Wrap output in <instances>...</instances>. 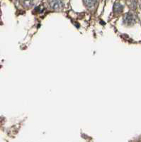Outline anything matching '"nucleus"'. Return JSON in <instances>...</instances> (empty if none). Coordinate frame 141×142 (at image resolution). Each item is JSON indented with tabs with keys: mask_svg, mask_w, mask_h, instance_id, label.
Returning a JSON list of instances; mask_svg holds the SVG:
<instances>
[{
	"mask_svg": "<svg viewBox=\"0 0 141 142\" xmlns=\"http://www.w3.org/2000/svg\"><path fill=\"white\" fill-rule=\"evenodd\" d=\"M123 23L127 26L133 25L135 23V18L132 13H127L126 15L124 16L123 18Z\"/></svg>",
	"mask_w": 141,
	"mask_h": 142,
	"instance_id": "obj_2",
	"label": "nucleus"
},
{
	"mask_svg": "<svg viewBox=\"0 0 141 142\" xmlns=\"http://www.w3.org/2000/svg\"><path fill=\"white\" fill-rule=\"evenodd\" d=\"M84 4L88 8H92L97 3V0H83Z\"/></svg>",
	"mask_w": 141,
	"mask_h": 142,
	"instance_id": "obj_3",
	"label": "nucleus"
},
{
	"mask_svg": "<svg viewBox=\"0 0 141 142\" xmlns=\"http://www.w3.org/2000/svg\"><path fill=\"white\" fill-rule=\"evenodd\" d=\"M23 5L24 6V7H31V6H33L34 2V0H22Z\"/></svg>",
	"mask_w": 141,
	"mask_h": 142,
	"instance_id": "obj_5",
	"label": "nucleus"
},
{
	"mask_svg": "<svg viewBox=\"0 0 141 142\" xmlns=\"http://www.w3.org/2000/svg\"><path fill=\"white\" fill-rule=\"evenodd\" d=\"M50 7L53 10H60L63 7V0H48Z\"/></svg>",
	"mask_w": 141,
	"mask_h": 142,
	"instance_id": "obj_1",
	"label": "nucleus"
},
{
	"mask_svg": "<svg viewBox=\"0 0 141 142\" xmlns=\"http://www.w3.org/2000/svg\"><path fill=\"white\" fill-rule=\"evenodd\" d=\"M123 9V7L120 3H116L114 7V11L115 13H121Z\"/></svg>",
	"mask_w": 141,
	"mask_h": 142,
	"instance_id": "obj_4",
	"label": "nucleus"
}]
</instances>
